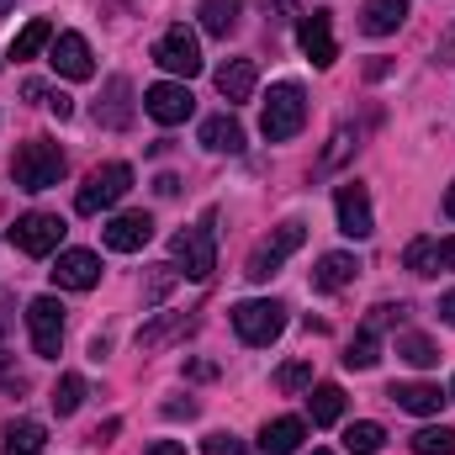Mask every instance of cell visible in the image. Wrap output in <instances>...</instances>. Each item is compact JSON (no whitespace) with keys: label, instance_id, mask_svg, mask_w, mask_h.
I'll return each instance as SVG.
<instances>
[{"label":"cell","instance_id":"obj_1","mask_svg":"<svg viewBox=\"0 0 455 455\" xmlns=\"http://www.w3.org/2000/svg\"><path fill=\"white\" fill-rule=\"evenodd\" d=\"M64 170H69L64 148L48 143V138H27V143L16 148V159H11V180H16L21 191H53V186L64 180Z\"/></svg>","mask_w":455,"mask_h":455},{"label":"cell","instance_id":"obj_2","mask_svg":"<svg viewBox=\"0 0 455 455\" xmlns=\"http://www.w3.org/2000/svg\"><path fill=\"white\" fill-rule=\"evenodd\" d=\"M212 218H218V212H207L196 228H186V233L170 238L175 270H180L186 281H207V275L218 270V233H212Z\"/></svg>","mask_w":455,"mask_h":455},{"label":"cell","instance_id":"obj_3","mask_svg":"<svg viewBox=\"0 0 455 455\" xmlns=\"http://www.w3.org/2000/svg\"><path fill=\"white\" fill-rule=\"evenodd\" d=\"M302 122H307V96H302V85H297V80L270 85L265 112H259V132H265L270 143H286V138L302 132Z\"/></svg>","mask_w":455,"mask_h":455},{"label":"cell","instance_id":"obj_4","mask_svg":"<svg viewBox=\"0 0 455 455\" xmlns=\"http://www.w3.org/2000/svg\"><path fill=\"white\" fill-rule=\"evenodd\" d=\"M127 191H132V164H122V159H112V164H96V170L85 175L80 196H75V212H80V218H96V212L116 207Z\"/></svg>","mask_w":455,"mask_h":455},{"label":"cell","instance_id":"obj_5","mask_svg":"<svg viewBox=\"0 0 455 455\" xmlns=\"http://www.w3.org/2000/svg\"><path fill=\"white\" fill-rule=\"evenodd\" d=\"M281 329H286V307L270 302V297H254V302H238V307H233V334L243 344H254V349L275 344Z\"/></svg>","mask_w":455,"mask_h":455},{"label":"cell","instance_id":"obj_6","mask_svg":"<svg viewBox=\"0 0 455 455\" xmlns=\"http://www.w3.org/2000/svg\"><path fill=\"white\" fill-rule=\"evenodd\" d=\"M302 238H307V228H302V223H281L265 243H259V249H254V254H249L243 275H249V281H270V275H275L297 249H302Z\"/></svg>","mask_w":455,"mask_h":455},{"label":"cell","instance_id":"obj_7","mask_svg":"<svg viewBox=\"0 0 455 455\" xmlns=\"http://www.w3.org/2000/svg\"><path fill=\"white\" fill-rule=\"evenodd\" d=\"M154 64L170 69V75H180V80L202 75V43H196V32H191L186 21H175V27L154 43Z\"/></svg>","mask_w":455,"mask_h":455},{"label":"cell","instance_id":"obj_8","mask_svg":"<svg viewBox=\"0 0 455 455\" xmlns=\"http://www.w3.org/2000/svg\"><path fill=\"white\" fill-rule=\"evenodd\" d=\"M27 329H32V349L43 360H59V344H64V307H59V297H32L27 302Z\"/></svg>","mask_w":455,"mask_h":455},{"label":"cell","instance_id":"obj_9","mask_svg":"<svg viewBox=\"0 0 455 455\" xmlns=\"http://www.w3.org/2000/svg\"><path fill=\"white\" fill-rule=\"evenodd\" d=\"M59 238H64V218H53V212H27V218H16V228H11V243L21 254H32V259L53 254Z\"/></svg>","mask_w":455,"mask_h":455},{"label":"cell","instance_id":"obj_10","mask_svg":"<svg viewBox=\"0 0 455 455\" xmlns=\"http://www.w3.org/2000/svg\"><path fill=\"white\" fill-rule=\"evenodd\" d=\"M143 112L154 122H164V127H175V122H186L196 112V96L186 91V80H159V85L143 91Z\"/></svg>","mask_w":455,"mask_h":455},{"label":"cell","instance_id":"obj_11","mask_svg":"<svg viewBox=\"0 0 455 455\" xmlns=\"http://www.w3.org/2000/svg\"><path fill=\"white\" fill-rule=\"evenodd\" d=\"M334 212H339V233L349 238H371L376 233V218H371V191L360 180H344L334 191Z\"/></svg>","mask_w":455,"mask_h":455},{"label":"cell","instance_id":"obj_12","mask_svg":"<svg viewBox=\"0 0 455 455\" xmlns=\"http://www.w3.org/2000/svg\"><path fill=\"white\" fill-rule=\"evenodd\" d=\"M101 281V254L91 249H64L59 265H53V286L59 291H91Z\"/></svg>","mask_w":455,"mask_h":455},{"label":"cell","instance_id":"obj_13","mask_svg":"<svg viewBox=\"0 0 455 455\" xmlns=\"http://www.w3.org/2000/svg\"><path fill=\"white\" fill-rule=\"evenodd\" d=\"M297 43H302V53L318 64V69H329L334 59H339V48H334V21H329V11H313V16H302V27H297Z\"/></svg>","mask_w":455,"mask_h":455},{"label":"cell","instance_id":"obj_14","mask_svg":"<svg viewBox=\"0 0 455 455\" xmlns=\"http://www.w3.org/2000/svg\"><path fill=\"white\" fill-rule=\"evenodd\" d=\"M101 238H107V249H116V254H138L154 238V218L148 212H116L112 223L101 228Z\"/></svg>","mask_w":455,"mask_h":455},{"label":"cell","instance_id":"obj_15","mask_svg":"<svg viewBox=\"0 0 455 455\" xmlns=\"http://www.w3.org/2000/svg\"><path fill=\"white\" fill-rule=\"evenodd\" d=\"M48 64H53L64 80H91V75H96V64H91V43H85L80 32H59Z\"/></svg>","mask_w":455,"mask_h":455},{"label":"cell","instance_id":"obj_16","mask_svg":"<svg viewBox=\"0 0 455 455\" xmlns=\"http://www.w3.org/2000/svg\"><path fill=\"white\" fill-rule=\"evenodd\" d=\"M387 397H392L403 413H419V419H435V413L445 408V392H440V387H429V381H392V387H387Z\"/></svg>","mask_w":455,"mask_h":455},{"label":"cell","instance_id":"obj_17","mask_svg":"<svg viewBox=\"0 0 455 455\" xmlns=\"http://www.w3.org/2000/svg\"><path fill=\"white\" fill-rule=\"evenodd\" d=\"M403 21H408V0H365V11H360L365 37H392Z\"/></svg>","mask_w":455,"mask_h":455},{"label":"cell","instance_id":"obj_18","mask_svg":"<svg viewBox=\"0 0 455 455\" xmlns=\"http://www.w3.org/2000/svg\"><path fill=\"white\" fill-rule=\"evenodd\" d=\"M254 80H259L254 59H228L223 69H218V96H223L228 107H238V101L254 96Z\"/></svg>","mask_w":455,"mask_h":455},{"label":"cell","instance_id":"obj_19","mask_svg":"<svg viewBox=\"0 0 455 455\" xmlns=\"http://www.w3.org/2000/svg\"><path fill=\"white\" fill-rule=\"evenodd\" d=\"M302 440H307V424L302 419H270L254 445L265 455H291V451H302Z\"/></svg>","mask_w":455,"mask_h":455},{"label":"cell","instance_id":"obj_20","mask_svg":"<svg viewBox=\"0 0 455 455\" xmlns=\"http://www.w3.org/2000/svg\"><path fill=\"white\" fill-rule=\"evenodd\" d=\"M355 275H360V259L344 254V249H334V254L318 259V270H313V291H344Z\"/></svg>","mask_w":455,"mask_h":455},{"label":"cell","instance_id":"obj_21","mask_svg":"<svg viewBox=\"0 0 455 455\" xmlns=\"http://www.w3.org/2000/svg\"><path fill=\"white\" fill-rule=\"evenodd\" d=\"M96 122H101V127H112V132L132 122V85H127L122 75L107 80V101H96Z\"/></svg>","mask_w":455,"mask_h":455},{"label":"cell","instance_id":"obj_22","mask_svg":"<svg viewBox=\"0 0 455 455\" xmlns=\"http://www.w3.org/2000/svg\"><path fill=\"white\" fill-rule=\"evenodd\" d=\"M238 11H243V0H202L196 5V16H202V32L207 37H233L238 32Z\"/></svg>","mask_w":455,"mask_h":455},{"label":"cell","instance_id":"obj_23","mask_svg":"<svg viewBox=\"0 0 455 455\" xmlns=\"http://www.w3.org/2000/svg\"><path fill=\"white\" fill-rule=\"evenodd\" d=\"M191 329H196L191 313H164V318H154V323L138 329V349H159V344L180 339V334H191Z\"/></svg>","mask_w":455,"mask_h":455},{"label":"cell","instance_id":"obj_24","mask_svg":"<svg viewBox=\"0 0 455 455\" xmlns=\"http://www.w3.org/2000/svg\"><path fill=\"white\" fill-rule=\"evenodd\" d=\"M48 451V429L32 419H11L5 424V451L0 455H43Z\"/></svg>","mask_w":455,"mask_h":455},{"label":"cell","instance_id":"obj_25","mask_svg":"<svg viewBox=\"0 0 455 455\" xmlns=\"http://www.w3.org/2000/svg\"><path fill=\"white\" fill-rule=\"evenodd\" d=\"M202 148H212V154H238L243 148V127H238V116H207L202 122Z\"/></svg>","mask_w":455,"mask_h":455},{"label":"cell","instance_id":"obj_26","mask_svg":"<svg viewBox=\"0 0 455 455\" xmlns=\"http://www.w3.org/2000/svg\"><path fill=\"white\" fill-rule=\"evenodd\" d=\"M48 43H53V21H48V16H32V21L11 37V59H16V64H21V59H37Z\"/></svg>","mask_w":455,"mask_h":455},{"label":"cell","instance_id":"obj_27","mask_svg":"<svg viewBox=\"0 0 455 455\" xmlns=\"http://www.w3.org/2000/svg\"><path fill=\"white\" fill-rule=\"evenodd\" d=\"M307 413H313V424H339V413H344V392L334 387V381H323V387H313L307 392Z\"/></svg>","mask_w":455,"mask_h":455},{"label":"cell","instance_id":"obj_28","mask_svg":"<svg viewBox=\"0 0 455 455\" xmlns=\"http://www.w3.org/2000/svg\"><path fill=\"white\" fill-rule=\"evenodd\" d=\"M387 445V429L381 424H371V419H360V424H349L344 429V451L349 455H376Z\"/></svg>","mask_w":455,"mask_h":455},{"label":"cell","instance_id":"obj_29","mask_svg":"<svg viewBox=\"0 0 455 455\" xmlns=\"http://www.w3.org/2000/svg\"><path fill=\"white\" fill-rule=\"evenodd\" d=\"M48 403H53V413H59V419L80 413V403H85V376H75V371H69V376H59V387H53V397H48Z\"/></svg>","mask_w":455,"mask_h":455},{"label":"cell","instance_id":"obj_30","mask_svg":"<svg viewBox=\"0 0 455 455\" xmlns=\"http://www.w3.org/2000/svg\"><path fill=\"white\" fill-rule=\"evenodd\" d=\"M397 360L429 371V365H440V349H435V339H424V334H397Z\"/></svg>","mask_w":455,"mask_h":455},{"label":"cell","instance_id":"obj_31","mask_svg":"<svg viewBox=\"0 0 455 455\" xmlns=\"http://www.w3.org/2000/svg\"><path fill=\"white\" fill-rule=\"evenodd\" d=\"M376 360H381V344H376V334H371V329H360L355 339L344 344V365H349V371H371Z\"/></svg>","mask_w":455,"mask_h":455},{"label":"cell","instance_id":"obj_32","mask_svg":"<svg viewBox=\"0 0 455 455\" xmlns=\"http://www.w3.org/2000/svg\"><path fill=\"white\" fill-rule=\"evenodd\" d=\"M403 259H408L413 275H435V270H440V238H413Z\"/></svg>","mask_w":455,"mask_h":455},{"label":"cell","instance_id":"obj_33","mask_svg":"<svg viewBox=\"0 0 455 455\" xmlns=\"http://www.w3.org/2000/svg\"><path fill=\"white\" fill-rule=\"evenodd\" d=\"M413 455H455V429H419L413 435Z\"/></svg>","mask_w":455,"mask_h":455},{"label":"cell","instance_id":"obj_34","mask_svg":"<svg viewBox=\"0 0 455 455\" xmlns=\"http://www.w3.org/2000/svg\"><path fill=\"white\" fill-rule=\"evenodd\" d=\"M175 281H180V270H175V265H154V275H148V291H143V307H159V302L175 291Z\"/></svg>","mask_w":455,"mask_h":455},{"label":"cell","instance_id":"obj_35","mask_svg":"<svg viewBox=\"0 0 455 455\" xmlns=\"http://www.w3.org/2000/svg\"><path fill=\"white\" fill-rule=\"evenodd\" d=\"M275 387H281V392H302V387H313V365H307V360H286V365L275 371Z\"/></svg>","mask_w":455,"mask_h":455},{"label":"cell","instance_id":"obj_36","mask_svg":"<svg viewBox=\"0 0 455 455\" xmlns=\"http://www.w3.org/2000/svg\"><path fill=\"white\" fill-rule=\"evenodd\" d=\"M403 318H408V307H403V302H397V307H392V302H381V307H371L365 329H371V334H381V329H392V323H403Z\"/></svg>","mask_w":455,"mask_h":455},{"label":"cell","instance_id":"obj_37","mask_svg":"<svg viewBox=\"0 0 455 455\" xmlns=\"http://www.w3.org/2000/svg\"><path fill=\"white\" fill-rule=\"evenodd\" d=\"M202 455H249V440H238V435H207Z\"/></svg>","mask_w":455,"mask_h":455},{"label":"cell","instance_id":"obj_38","mask_svg":"<svg viewBox=\"0 0 455 455\" xmlns=\"http://www.w3.org/2000/svg\"><path fill=\"white\" fill-rule=\"evenodd\" d=\"M48 112L59 116V122H69V116H75V101H69L64 91H48Z\"/></svg>","mask_w":455,"mask_h":455},{"label":"cell","instance_id":"obj_39","mask_svg":"<svg viewBox=\"0 0 455 455\" xmlns=\"http://www.w3.org/2000/svg\"><path fill=\"white\" fill-rule=\"evenodd\" d=\"M164 419H196V403L186 397V403H164Z\"/></svg>","mask_w":455,"mask_h":455},{"label":"cell","instance_id":"obj_40","mask_svg":"<svg viewBox=\"0 0 455 455\" xmlns=\"http://www.w3.org/2000/svg\"><path fill=\"white\" fill-rule=\"evenodd\" d=\"M143 455H186V445H175V440H154Z\"/></svg>","mask_w":455,"mask_h":455},{"label":"cell","instance_id":"obj_41","mask_svg":"<svg viewBox=\"0 0 455 455\" xmlns=\"http://www.w3.org/2000/svg\"><path fill=\"white\" fill-rule=\"evenodd\" d=\"M21 96H27V101H48V85H43V80H27Z\"/></svg>","mask_w":455,"mask_h":455},{"label":"cell","instance_id":"obj_42","mask_svg":"<svg viewBox=\"0 0 455 455\" xmlns=\"http://www.w3.org/2000/svg\"><path fill=\"white\" fill-rule=\"evenodd\" d=\"M440 265L455 270V233H451V238H440Z\"/></svg>","mask_w":455,"mask_h":455},{"label":"cell","instance_id":"obj_43","mask_svg":"<svg viewBox=\"0 0 455 455\" xmlns=\"http://www.w3.org/2000/svg\"><path fill=\"white\" fill-rule=\"evenodd\" d=\"M440 318L455 329V291H445V297H440Z\"/></svg>","mask_w":455,"mask_h":455},{"label":"cell","instance_id":"obj_44","mask_svg":"<svg viewBox=\"0 0 455 455\" xmlns=\"http://www.w3.org/2000/svg\"><path fill=\"white\" fill-rule=\"evenodd\" d=\"M154 186H159V196H175V191H180V180H175V175H159Z\"/></svg>","mask_w":455,"mask_h":455},{"label":"cell","instance_id":"obj_45","mask_svg":"<svg viewBox=\"0 0 455 455\" xmlns=\"http://www.w3.org/2000/svg\"><path fill=\"white\" fill-rule=\"evenodd\" d=\"M259 5H265V11H281V16H291V11H297L291 0H259Z\"/></svg>","mask_w":455,"mask_h":455},{"label":"cell","instance_id":"obj_46","mask_svg":"<svg viewBox=\"0 0 455 455\" xmlns=\"http://www.w3.org/2000/svg\"><path fill=\"white\" fill-rule=\"evenodd\" d=\"M445 218H455V186L445 191Z\"/></svg>","mask_w":455,"mask_h":455},{"label":"cell","instance_id":"obj_47","mask_svg":"<svg viewBox=\"0 0 455 455\" xmlns=\"http://www.w3.org/2000/svg\"><path fill=\"white\" fill-rule=\"evenodd\" d=\"M11 5H16V0H0V16H5V11H11Z\"/></svg>","mask_w":455,"mask_h":455},{"label":"cell","instance_id":"obj_48","mask_svg":"<svg viewBox=\"0 0 455 455\" xmlns=\"http://www.w3.org/2000/svg\"><path fill=\"white\" fill-rule=\"evenodd\" d=\"M313 455H334V451H313Z\"/></svg>","mask_w":455,"mask_h":455},{"label":"cell","instance_id":"obj_49","mask_svg":"<svg viewBox=\"0 0 455 455\" xmlns=\"http://www.w3.org/2000/svg\"><path fill=\"white\" fill-rule=\"evenodd\" d=\"M451 397H455V381H451Z\"/></svg>","mask_w":455,"mask_h":455}]
</instances>
